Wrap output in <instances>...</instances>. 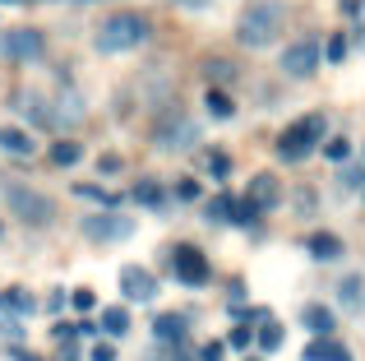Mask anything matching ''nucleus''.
<instances>
[{"label":"nucleus","instance_id":"nucleus-14","mask_svg":"<svg viewBox=\"0 0 365 361\" xmlns=\"http://www.w3.org/2000/svg\"><path fill=\"white\" fill-rule=\"evenodd\" d=\"M79 121H83L79 93H61V98H56V107H51V126H79Z\"/></svg>","mask_w":365,"mask_h":361},{"label":"nucleus","instance_id":"nucleus-28","mask_svg":"<svg viewBox=\"0 0 365 361\" xmlns=\"http://www.w3.org/2000/svg\"><path fill=\"white\" fill-rule=\"evenodd\" d=\"M70 306H74V310H83V315H88V310L98 306V297H93L88 288H79V292H70Z\"/></svg>","mask_w":365,"mask_h":361},{"label":"nucleus","instance_id":"nucleus-26","mask_svg":"<svg viewBox=\"0 0 365 361\" xmlns=\"http://www.w3.org/2000/svg\"><path fill=\"white\" fill-rule=\"evenodd\" d=\"M5 306L14 310V315H28V310H33V297H28L24 288H9V292H5Z\"/></svg>","mask_w":365,"mask_h":361},{"label":"nucleus","instance_id":"nucleus-8","mask_svg":"<svg viewBox=\"0 0 365 361\" xmlns=\"http://www.w3.org/2000/svg\"><path fill=\"white\" fill-rule=\"evenodd\" d=\"M319 61H324V46L314 42V37H296V42H287V51H282V74L310 79V74L319 70Z\"/></svg>","mask_w":365,"mask_h":361},{"label":"nucleus","instance_id":"nucleus-1","mask_svg":"<svg viewBox=\"0 0 365 361\" xmlns=\"http://www.w3.org/2000/svg\"><path fill=\"white\" fill-rule=\"evenodd\" d=\"M282 28H287L282 0H250L241 9V19H236V42L250 46V51H264V46H273L282 37Z\"/></svg>","mask_w":365,"mask_h":361},{"label":"nucleus","instance_id":"nucleus-15","mask_svg":"<svg viewBox=\"0 0 365 361\" xmlns=\"http://www.w3.org/2000/svg\"><path fill=\"white\" fill-rule=\"evenodd\" d=\"M342 250H347V245H342V236H333V232H314L310 236V255H314V260H324V264L342 260Z\"/></svg>","mask_w":365,"mask_h":361},{"label":"nucleus","instance_id":"nucleus-40","mask_svg":"<svg viewBox=\"0 0 365 361\" xmlns=\"http://www.w3.org/2000/svg\"><path fill=\"white\" fill-rule=\"evenodd\" d=\"M250 361H259V357H250Z\"/></svg>","mask_w":365,"mask_h":361},{"label":"nucleus","instance_id":"nucleus-4","mask_svg":"<svg viewBox=\"0 0 365 361\" xmlns=\"http://www.w3.org/2000/svg\"><path fill=\"white\" fill-rule=\"evenodd\" d=\"M5 204H9V213L19 218L24 227H46L56 218V204L42 195V190H33V185H5Z\"/></svg>","mask_w":365,"mask_h":361},{"label":"nucleus","instance_id":"nucleus-3","mask_svg":"<svg viewBox=\"0 0 365 361\" xmlns=\"http://www.w3.org/2000/svg\"><path fill=\"white\" fill-rule=\"evenodd\" d=\"M324 130H329V121H324L319 111L301 116L296 126H287L282 135H277V158H287V163H301V158H310L314 148L324 144Z\"/></svg>","mask_w":365,"mask_h":361},{"label":"nucleus","instance_id":"nucleus-31","mask_svg":"<svg viewBox=\"0 0 365 361\" xmlns=\"http://www.w3.org/2000/svg\"><path fill=\"white\" fill-rule=\"evenodd\" d=\"M324 153H329L333 163H342V158L351 153V144H347V139H329V144H324Z\"/></svg>","mask_w":365,"mask_h":361},{"label":"nucleus","instance_id":"nucleus-11","mask_svg":"<svg viewBox=\"0 0 365 361\" xmlns=\"http://www.w3.org/2000/svg\"><path fill=\"white\" fill-rule=\"evenodd\" d=\"M245 204H255L259 213L277 208V204H282V180H277L273 172H259V176H250V185H245Z\"/></svg>","mask_w":365,"mask_h":361},{"label":"nucleus","instance_id":"nucleus-33","mask_svg":"<svg viewBox=\"0 0 365 361\" xmlns=\"http://www.w3.org/2000/svg\"><path fill=\"white\" fill-rule=\"evenodd\" d=\"M88 361H116V347L98 338V343H93V352H88Z\"/></svg>","mask_w":365,"mask_h":361},{"label":"nucleus","instance_id":"nucleus-22","mask_svg":"<svg viewBox=\"0 0 365 361\" xmlns=\"http://www.w3.org/2000/svg\"><path fill=\"white\" fill-rule=\"evenodd\" d=\"M282 347V325L277 320H259V352H277Z\"/></svg>","mask_w":365,"mask_h":361},{"label":"nucleus","instance_id":"nucleus-35","mask_svg":"<svg viewBox=\"0 0 365 361\" xmlns=\"http://www.w3.org/2000/svg\"><path fill=\"white\" fill-rule=\"evenodd\" d=\"M98 172H120V158L116 153H102L98 158Z\"/></svg>","mask_w":365,"mask_h":361},{"label":"nucleus","instance_id":"nucleus-6","mask_svg":"<svg viewBox=\"0 0 365 361\" xmlns=\"http://www.w3.org/2000/svg\"><path fill=\"white\" fill-rule=\"evenodd\" d=\"M79 232L88 236L93 245H116V241H130V236H134V218L116 213V208H102V213H88V218H83Z\"/></svg>","mask_w":365,"mask_h":361},{"label":"nucleus","instance_id":"nucleus-36","mask_svg":"<svg viewBox=\"0 0 365 361\" xmlns=\"http://www.w3.org/2000/svg\"><path fill=\"white\" fill-rule=\"evenodd\" d=\"M356 283H361V278H342V301H356V297H361Z\"/></svg>","mask_w":365,"mask_h":361},{"label":"nucleus","instance_id":"nucleus-38","mask_svg":"<svg viewBox=\"0 0 365 361\" xmlns=\"http://www.w3.org/2000/svg\"><path fill=\"white\" fill-rule=\"evenodd\" d=\"M9 357H14V361H37L33 352H9Z\"/></svg>","mask_w":365,"mask_h":361},{"label":"nucleus","instance_id":"nucleus-18","mask_svg":"<svg viewBox=\"0 0 365 361\" xmlns=\"http://www.w3.org/2000/svg\"><path fill=\"white\" fill-rule=\"evenodd\" d=\"M19 111H24L33 126H51V107H46L37 93H24V98H19Z\"/></svg>","mask_w":365,"mask_h":361},{"label":"nucleus","instance_id":"nucleus-5","mask_svg":"<svg viewBox=\"0 0 365 361\" xmlns=\"http://www.w3.org/2000/svg\"><path fill=\"white\" fill-rule=\"evenodd\" d=\"M153 144H158L162 153H185V148L199 144V126L185 111H167V116L153 126Z\"/></svg>","mask_w":365,"mask_h":361},{"label":"nucleus","instance_id":"nucleus-20","mask_svg":"<svg viewBox=\"0 0 365 361\" xmlns=\"http://www.w3.org/2000/svg\"><path fill=\"white\" fill-rule=\"evenodd\" d=\"M125 329H130V310H125V306H107V310H102V334H107V338H120Z\"/></svg>","mask_w":365,"mask_h":361},{"label":"nucleus","instance_id":"nucleus-34","mask_svg":"<svg viewBox=\"0 0 365 361\" xmlns=\"http://www.w3.org/2000/svg\"><path fill=\"white\" fill-rule=\"evenodd\" d=\"M176 199H199V180H176Z\"/></svg>","mask_w":365,"mask_h":361},{"label":"nucleus","instance_id":"nucleus-13","mask_svg":"<svg viewBox=\"0 0 365 361\" xmlns=\"http://www.w3.org/2000/svg\"><path fill=\"white\" fill-rule=\"evenodd\" d=\"M0 148H5L9 158H33L37 139L28 135V130H19V126H0Z\"/></svg>","mask_w":365,"mask_h":361},{"label":"nucleus","instance_id":"nucleus-17","mask_svg":"<svg viewBox=\"0 0 365 361\" xmlns=\"http://www.w3.org/2000/svg\"><path fill=\"white\" fill-rule=\"evenodd\" d=\"M301 325L310 329V334H333V329H338V320H333L329 306H305L301 310Z\"/></svg>","mask_w":365,"mask_h":361},{"label":"nucleus","instance_id":"nucleus-10","mask_svg":"<svg viewBox=\"0 0 365 361\" xmlns=\"http://www.w3.org/2000/svg\"><path fill=\"white\" fill-rule=\"evenodd\" d=\"M120 292H125V301L148 306V301H158V278H153L148 269H139V264H125L120 269Z\"/></svg>","mask_w":365,"mask_h":361},{"label":"nucleus","instance_id":"nucleus-39","mask_svg":"<svg viewBox=\"0 0 365 361\" xmlns=\"http://www.w3.org/2000/svg\"><path fill=\"white\" fill-rule=\"evenodd\" d=\"M171 361H195V357H190V352H176V357H171Z\"/></svg>","mask_w":365,"mask_h":361},{"label":"nucleus","instance_id":"nucleus-16","mask_svg":"<svg viewBox=\"0 0 365 361\" xmlns=\"http://www.w3.org/2000/svg\"><path fill=\"white\" fill-rule=\"evenodd\" d=\"M153 334H158L162 343H180V338L190 334V320L185 315H158L153 320Z\"/></svg>","mask_w":365,"mask_h":361},{"label":"nucleus","instance_id":"nucleus-23","mask_svg":"<svg viewBox=\"0 0 365 361\" xmlns=\"http://www.w3.org/2000/svg\"><path fill=\"white\" fill-rule=\"evenodd\" d=\"M74 195L93 199V204H102V208H116L120 204V195H111V190H102V185H74Z\"/></svg>","mask_w":365,"mask_h":361},{"label":"nucleus","instance_id":"nucleus-25","mask_svg":"<svg viewBox=\"0 0 365 361\" xmlns=\"http://www.w3.org/2000/svg\"><path fill=\"white\" fill-rule=\"evenodd\" d=\"M134 199H139V204H148V208H162V204H167L162 185H153V180H139V185H134Z\"/></svg>","mask_w":365,"mask_h":361},{"label":"nucleus","instance_id":"nucleus-24","mask_svg":"<svg viewBox=\"0 0 365 361\" xmlns=\"http://www.w3.org/2000/svg\"><path fill=\"white\" fill-rule=\"evenodd\" d=\"M232 208H236V199H232V195H217L213 204L204 208V218H208V223H232Z\"/></svg>","mask_w":365,"mask_h":361},{"label":"nucleus","instance_id":"nucleus-37","mask_svg":"<svg viewBox=\"0 0 365 361\" xmlns=\"http://www.w3.org/2000/svg\"><path fill=\"white\" fill-rule=\"evenodd\" d=\"M176 5H185V9H199V5H208V0H176Z\"/></svg>","mask_w":365,"mask_h":361},{"label":"nucleus","instance_id":"nucleus-7","mask_svg":"<svg viewBox=\"0 0 365 361\" xmlns=\"http://www.w3.org/2000/svg\"><path fill=\"white\" fill-rule=\"evenodd\" d=\"M46 51V37L37 33V28H9V33H0V56L5 61H14V65H28V61H37V56Z\"/></svg>","mask_w":365,"mask_h":361},{"label":"nucleus","instance_id":"nucleus-30","mask_svg":"<svg viewBox=\"0 0 365 361\" xmlns=\"http://www.w3.org/2000/svg\"><path fill=\"white\" fill-rule=\"evenodd\" d=\"M250 329H255V325H250V320H241V325L232 329V338H227V343H232V347H250Z\"/></svg>","mask_w":365,"mask_h":361},{"label":"nucleus","instance_id":"nucleus-27","mask_svg":"<svg viewBox=\"0 0 365 361\" xmlns=\"http://www.w3.org/2000/svg\"><path fill=\"white\" fill-rule=\"evenodd\" d=\"M324 56H329L333 65H342V61H347V37H342V33H333L329 42H324Z\"/></svg>","mask_w":365,"mask_h":361},{"label":"nucleus","instance_id":"nucleus-29","mask_svg":"<svg viewBox=\"0 0 365 361\" xmlns=\"http://www.w3.org/2000/svg\"><path fill=\"white\" fill-rule=\"evenodd\" d=\"M208 172H213L217 180H222L227 172H232V158H227V153H208Z\"/></svg>","mask_w":365,"mask_h":361},{"label":"nucleus","instance_id":"nucleus-9","mask_svg":"<svg viewBox=\"0 0 365 361\" xmlns=\"http://www.w3.org/2000/svg\"><path fill=\"white\" fill-rule=\"evenodd\" d=\"M171 269H176V283H185V288H204L208 283V260H204V250L199 245H190V241H180L176 250H171Z\"/></svg>","mask_w":365,"mask_h":361},{"label":"nucleus","instance_id":"nucleus-2","mask_svg":"<svg viewBox=\"0 0 365 361\" xmlns=\"http://www.w3.org/2000/svg\"><path fill=\"white\" fill-rule=\"evenodd\" d=\"M148 42V19L134 14V9H116V14H107L98 24V33H93V46H98L102 56H120V51H134V46Z\"/></svg>","mask_w":365,"mask_h":361},{"label":"nucleus","instance_id":"nucleus-32","mask_svg":"<svg viewBox=\"0 0 365 361\" xmlns=\"http://www.w3.org/2000/svg\"><path fill=\"white\" fill-rule=\"evenodd\" d=\"M222 352H227V343H217V338H213V343L199 347V361H222Z\"/></svg>","mask_w":365,"mask_h":361},{"label":"nucleus","instance_id":"nucleus-12","mask_svg":"<svg viewBox=\"0 0 365 361\" xmlns=\"http://www.w3.org/2000/svg\"><path fill=\"white\" fill-rule=\"evenodd\" d=\"M301 361H351V357H347V347H342L333 334H314L310 343H305Z\"/></svg>","mask_w":365,"mask_h":361},{"label":"nucleus","instance_id":"nucleus-19","mask_svg":"<svg viewBox=\"0 0 365 361\" xmlns=\"http://www.w3.org/2000/svg\"><path fill=\"white\" fill-rule=\"evenodd\" d=\"M204 107H208V116H217V121H232L236 116V102L227 98L222 88H208L204 93Z\"/></svg>","mask_w":365,"mask_h":361},{"label":"nucleus","instance_id":"nucleus-21","mask_svg":"<svg viewBox=\"0 0 365 361\" xmlns=\"http://www.w3.org/2000/svg\"><path fill=\"white\" fill-rule=\"evenodd\" d=\"M79 158H83L79 139H56V144H51V163H56V167H74Z\"/></svg>","mask_w":365,"mask_h":361}]
</instances>
